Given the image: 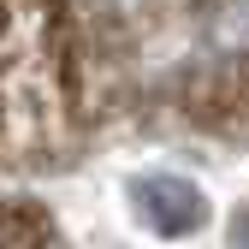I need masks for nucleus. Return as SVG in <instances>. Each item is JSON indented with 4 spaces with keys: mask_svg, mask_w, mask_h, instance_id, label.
Here are the masks:
<instances>
[{
    "mask_svg": "<svg viewBox=\"0 0 249 249\" xmlns=\"http://www.w3.org/2000/svg\"><path fill=\"white\" fill-rule=\"evenodd\" d=\"M95 119L83 12L0 6V172L66 154Z\"/></svg>",
    "mask_w": 249,
    "mask_h": 249,
    "instance_id": "obj_1",
    "label": "nucleus"
},
{
    "mask_svg": "<svg viewBox=\"0 0 249 249\" xmlns=\"http://www.w3.org/2000/svg\"><path fill=\"white\" fill-rule=\"evenodd\" d=\"M48 231L53 226L30 202H6V196H0V249H53Z\"/></svg>",
    "mask_w": 249,
    "mask_h": 249,
    "instance_id": "obj_2",
    "label": "nucleus"
}]
</instances>
